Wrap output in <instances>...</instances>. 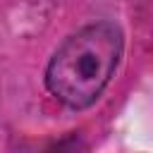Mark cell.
Returning <instances> with one entry per match:
<instances>
[{"instance_id":"obj_1","label":"cell","mask_w":153,"mask_h":153,"mask_svg":"<svg viewBox=\"0 0 153 153\" xmlns=\"http://www.w3.org/2000/svg\"><path fill=\"white\" fill-rule=\"evenodd\" d=\"M122 57V31L112 22H96L72 33L50 57L48 91L67 108H88L112 79Z\"/></svg>"}]
</instances>
